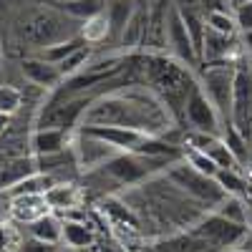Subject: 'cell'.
<instances>
[{
  "mask_svg": "<svg viewBox=\"0 0 252 252\" xmlns=\"http://www.w3.org/2000/svg\"><path fill=\"white\" fill-rule=\"evenodd\" d=\"M184 161L189 164V166H194L197 172H202V174H207V177H217V172H220V166L209 159L207 154H202V152H197V149H189L184 152Z\"/></svg>",
  "mask_w": 252,
  "mask_h": 252,
  "instance_id": "d6a6232c",
  "label": "cell"
},
{
  "mask_svg": "<svg viewBox=\"0 0 252 252\" xmlns=\"http://www.w3.org/2000/svg\"><path fill=\"white\" fill-rule=\"evenodd\" d=\"M204 28L212 31V33H220V35H229V38H235V33L240 31L235 15H229L227 10H220V8L209 10L204 15Z\"/></svg>",
  "mask_w": 252,
  "mask_h": 252,
  "instance_id": "4316f807",
  "label": "cell"
},
{
  "mask_svg": "<svg viewBox=\"0 0 252 252\" xmlns=\"http://www.w3.org/2000/svg\"><path fill=\"white\" fill-rule=\"evenodd\" d=\"M179 13L184 18V26H187L189 38H192V43H194V51H197V56L202 61V43H204V31H207L204 28V18L197 15L192 8H179Z\"/></svg>",
  "mask_w": 252,
  "mask_h": 252,
  "instance_id": "f1b7e54d",
  "label": "cell"
},
{
  "mask_svg": "<svg viewBox=\"0 0 252 252\" xmlns=\"http://www.w3.org/2000/svg\"><path fill=\"white\" fill-rule=\"evenodd\" d=\"M215 212L229 222H237V224H247V209L242 204L240 197H232V194H227L217 207H215Z\"/></svg>",
  "mask_w": 252,
  "mask_h": 252,
  "instance_id": "4dcf8cb0",
  "label": "cell"
},
{
  "mask_svg": "<svg viewBox=\"0 0 252 252\" xmlns=\"http://www.w3.org/2000/svg\"><path fill=\"white\" fill-rule=\"evenodd\" d=\"M242 3H247V0H232V5L237 8V5H242Z\"/></svg>",
  "mask_w": 252,
  "mask_h": 252,
  "instance_id": "60d3db41",
  "label": "cell"
},
{
  "mask_svg": "<svg viewBox=\"0 0 252 252\" xmlns=\"http://www.w3.org/2000/svg\"><path fill=\"white\" fill-rule=\"evenodd\" d=\"M98 252H121V247H119V245H106V242H103V245L98 247Z\"/></svg>",
  "mask_w": 252,
  "mask_h": 252,
  "instance_id": "8d00e7d4",
  "label": "cell"
},
{
  "mask_svg": "<svg viewBox=\"0 0 252 252\" xmlns=\"http://www.w3.org/2000/svg\"><path fill=\"white\" fill-rule=\"evenodd\" d=\"M166 43H169L177 61H182L184 66H197L199 56L194 51L192 38L187 33V26H184V18H182L179 8H172L166 13Z\"/></svg>",
  "mask_w": 252,
  "mask_h": 252,
  "instance_id": "30bf717a",
  "label": "cell"
},
{
  "mask_svg": "<svg viewBox=\"0 0 252 252\" xmlns=\"http://www.w3.org/2000/svg\"><path fill=\"white\" fill-rule=\"evenodd\" d=\"M10 199H13V217L23 220L26 224L48 212L43 194H26V197H10Z\"/></svg>",
  "mask_w": 252,
  "mask_h": 252,
  "instance_id": "ac0fdd59",
  "label": "cell"
},
{
  "mask_svg": "<svg viewBox=\"0 0 252 252\" xmlns=\"http://www.w3.org/2000/svg\"><path fill=\"white\" fill-rule=\"evenodd\" d=\"M106 18H109V31L111 35H121V31L126 28V23L131 20V15L136 13L134 8V0H109V5H106Z\"/></svg>",
  "mask_w": 252,
  "mask_h": 252,
  "instance_id": "44dd1931",
  "label": "cell"
},
{
  "mask_svg": "<svg viewBox=\"0 0 252 252\" xmlns=\"http://www.w3.org/2000/svg\"><path fill=\"white\" fill-rule=\"evenodd\" d=\"M184 119L189 121V126L194 131H204V134H220V126H222L220 111L207 98L199 83H194V89L189 91V96L184 101Z\"/></svg>",
  "mask_w": 252,
  "mask_h": 252,
  "instance_id": "9c48e42d",
  "label": "cell"
},
{
  "mask_svg": "<svg viewBox=\"0 0 252 252\" xmlns=\"http://www.w3.org/2000/svg\"><path fill=\"white\" fill-rule=\"evenodd\" d=\"M56 184V179L51 174H43V172H33L28 174L26 179H20L15 187L8 189L10 197H26V194H46L48 189Z\"/></svg>",
  "mask_w": 252,
  "mask_h": 252,
  "instance_id": "cb8c5ba5",
  "label": "cell"
},
{
  "mask_svg": "<svg viewBox=\"0 0 252 252\" xmlns=\"http://www.w3.org/2000/svg\"><path fill=\"white\" fill-rule=\"evenodd\" d=\"M81 46H89V43H86V40H83L81 35H73V38L61 40V43H53V46H48V48H40L35 56H40L43 61L53 63V66H58L63 58H68V56H71L73 51H78Z\"/></svg>",
  "mask_w": 252,
  "mask_h": 252,
  "instance_id": "484cf974",
  "label": "cell"
},
{
  "mask_svg": "<svg viewBox=\"0 0 252 252\" xmlns=\"http://www.w3.org/2000/svg\"><path fill=\"white\" fill-rule=\"evenodd\" d=\"M81 124H106V126H126L144 134L159 136L161 131L172 129L169 106L152 91H124L94 98L83 114Z\"/></svg>",
  "mask_w": 252,
  "mask_h": 252,
  "instance_id": "6da1fadb",
  "label": "cell"
},
{
  "mask_svg": "<svg viewBox=\"0 0 252 252\" xmlns=\"http://www.w3.org/2000/svg\"><path fill=\"white\" fill-rule=\"evenodd\" d=\"M8 124V116H3V114H0V131H3V126Z\"/></svg>",
  "mask_w": 252,
  "mask_h": 252,
  "instance_id": "74e56055",
  "label": "cell"
},
{
  "mask_svg": "<svg viewBox=\"0 0 252 252\" xmlns=\"http://www.w3.org/2000/svg\"><path fill=\"white\" fill-rule=\"evenodd\" d=\"M31 149L35 157L58 154L68 149V129H53V126H38L31 134Z\"/></svg>",
  "mask_w": 252,
  "mask_h": 252,
  "instance_id": "5bb4252c",
  "label": "cell"
},
{
  "mask_svg": "<svg viewBox=\"0 0 252 252\" xmlns=\"http://www.w3.org/2000/svg\"><path fill=\"white\" fill-rule=\"evenodd\" d=\"M20 35L40 51V48H48L53 43H61V40H68L76 33L71 26V18L63 15L58 8H38L23 20Z\"/></svg>",
  "mask_w": 252,
  "mask_h": 252,
  "instance_id": "277c9868",
  "label": "cell"
},
{
  "mask_svg": "<svg viewBox=\"0 0 252 252\" xmlns=\"http://www.w3.org/2000/svg\"><path fill=\"white\" fill-rule=\"evenodd\" d=\"M20 71H23L26 81H31L33 86H38V89H58L61 83H63V76H61L58 66L43 61L40 56L23 58V63H20Z\"/></svg>",
  "mask_w": 252,
  "mask_h": 252,
  "instance_id": "4fadbf2b",
  "label": "cell"
},
{
  "mask_svg": "<svg viewBox=\"0 0 252 252\" xmlns=\"http://www.w3.org/2000/svg\"><path fill=\"white\" fill-rule=\"evenodd\" d=\"M20 252H58V245L35 240V237H28V240L20 242Z\"/></svg>",
  "mask_w": 252,
  "mask_h": 252,
  "instance_id": "d590c367",
  "label": "cell"
},
{
  "mask_svg": "<svg viewBox=\"0 0 252 252\" xmlns=\"http://www.w3.org/2000/svg\"><path fill=\"white\" fill-rule=\"evenodd\" d=\"M232 53V38L229 35H220L212 31H204V43H202V58L207 63H217V61H227Z\"/></svg>",
  "mask_w": 252,
  "mask_h": 252,
  "instance_id": "ffe728a7",
  "label": "cell"
},
{
  "mask_svg": "<svg viewBox=\"0 0 252 252\" xmlns=\"http://www.w3.org/2000/svg\"><path fill=\"white\" fill-rule=\"evenodd\" d=\"M78 35L86 40V43H101V40H106V35H111L106 13H98L89 20H83V28H81Z\"/></svg>",
  "mask_w": 252,
  "mask_h": 252,
  "instance_id": "83f0119b",
  "label": "cell"
},
{
  "mask_svg": "<svg viewBox=\"0 0 252 252\" xmlns=\"http://www.w3.org/2000/svg\"><path fill=\"white\" fill-rule=\"evenodd\" d=\"M146 73H149L152 89L159 94V98L169 106L174 114L177 109L184 111V101L189 91L194 89V78L189 73V66H184L182 61L164 58V56H149L146 58Z\"/></svg>",
  "mask_w": 252,
  "mask_h": 252,
  "instance_id": "7a4b0ae2",
  "label": "cell"
},
{
  "mask_svg": "<svg viewBox=\"0 0 252 252\" xmlns=\"http://www.w3.org/2000/svg\"><path fill=\"white\" fill-rule=\"evenodd\" d=\"M235 20H237V28L242 33H250L252 31V0H247V3H242V5L235 8Z\"/></svg>",
  "mask_w": 252,
  "mask_h": 252,
  "instance_id": "e575fe53",
  "label": "cell"
},
{
  "mask_svg": "<svg viewBox=\"0 0 252 252\" xmlns=\"http://www.w3.org/2000/svg\"><path fill=\"white\" fill-rule=\"evenodd\" d=\"M61 242H66V247L73 250H86L96 242V229L86 222V220H78V217H66L63 220V237Z\"/></svg>",
  "mask_w": 252,
  "mask_h": 252,
  "instance_id": "9a60e30c",
  "label": "cell"
},
{
  "mask_svg": "<svg viewBox=\"0 0 252 252\" xmlns=\"http://www.w3.org/2000/svg\"><path fill=\"white\" fill-rule=\"evenodd\" d=\"M20 103H23V94H20L15 86L3 83V86H0V114L10 119L20 109Z\"/></svg>",
  "mask_w": 252,
  "mask_h": 252,
  "instance_id": "836d02e7",
  "label": "cell"
},
{
  "mask_svg": "<svg viewBox=\"0 0 252 252\" xmlns=\"http://www.w3.org/2000/svg\"><path fill=\"white\" fill-rule=\"evenodd\" d=\"M166 179H169L177 189H182L187 197H192V199L212 207V209L227 197L224 189L217 184L215 177H207V174L197 172L194 166H189L184 159L172 164L169 169H166Z\"/></svg>",
  "mask_w": 252,
  "mask_h": 252,
  "instance_id": "8992f818",
  "label": "cell"
},
{
  "mask_svg": "<svg viewBox=\"0 0 252 252\" xmlns=\"http://www.w3.org/2000/svg\"><path fill=\"white\" fill-rule=\"evenodd\" d=\"M172 159H159V157H141V154H129V152H119L114 154L111 159H106L98 172L103 177H109L114 184L119 187H134V184H141L146 182L152 174L161 172V169H169Z\"/></svg>",
  "mask_w": 252,
  "mask_h": 252,
  "instance_id": "3957f363",
  "label": "cell"
},
{
  "mask_svg": "<svg viewBox=\"0 0 252 252\" xmlns=\"http://www.w3.org/2000/svg\"><path fill=\"white\" fill-rule=\"evenodd\" d=\"M114 154H119L114 146L103 144L94 136H86V134H78V139L73 141V157H76V164L81 169H98Z\"/></svg>",
  "mask_w": 252,
  "mask_h": 252,
  "instance_id": "7c38bea8",
  "label": "cell"
},
{
  "mask_svg": "<svg viewBox=\"0 0 252 252\" xmlns=\"http://www.w3.org/2000/svg\"><path fill=\"white\" fill-rule=\"evenodd\" d=\"M192 149L207 154L212 159L220 169H232V172H240V159L235 157V152L227 146V141L220 136V134H204V131H194L192 134Z\"/></svg>",
  "mask_w": 252,
  "mask_h": 252,
  "instance_id": "8fae6325",
  "label": "cell"
},
{
  "mask_svg": "<svg viewBox=\"0 0 252 252\" xmlns=\"http://www.w3.org/2000/svg\"><path fill=\"white\" fill-rule=\"evenodd\" d=\"M0 71H3V40H0Z\"/></svg>",
  "mask_w": 252,
  "mask_h": 252,
  "instance_id": "f35d334b",
  "label": "cell"
},
{
  "mask_svg": "<svg viewBox=\"0 0 252 252\" xmlns=\"http://www.w3.org/2000/svg\"><path fill=\"white\" fill-rule=\"evenodd\" d=\"M215 179H217V184L224 189V194L242 197V194L247 192V184H245V179L240 177V172H232V169H220Z\"/></svg>",
  "mask_w": 252,
  "mask_h": 252,
  "instance_id": "1f68e13d",
  "label": "cell"
},
{
  "mask_svg": "<svg viewBox=\"0 0 252 252\" xmlns=\"http://www.w3.org/2000/svg\"><path fill=\"white\" fill-rule=\"evenodd\" d=\"M33 172L35 164L31 159H10L8 164L0 166V192H8L10 187H15L20 179H26Z\"/></svg>",
  "mask_w": 252,
  "mask_h": 252,
  "instance_id": "603a6c76",
  "label": "cell"
},
{
  "mask_svg": "<svg viewBox=\"0 0 252 252\" xmlns=\"http://www.w3.org/2000/svg\"><path fill=\"white\" fill-rule=\"evenodd\" d=\"M146 26H149V13L141 8V10H136V13L131 15V20H129V23H126V28L121 31L119 43H121L126 51L139 48V46L144 43V38H146Z\"/></svg>",
  "mask_w": 252,
  "mask_h": 252,
  "instance_id": "e0dca14e",
  "label": "cell"
},
{
  "mask_svg": "<svg viewBox=\"0 0 252 252\" xmlns=\"http://www.w3.org/2000/svg\"><path fill=\"white\" fill-rule=\"evenodd\" d=\"M53 8H58L71 20H89V18L103 13V0H61Z\"/></svg>",
  "mask_w": 252,
  "mask_h": 252,
  "instance_id": "7402d4cb",
  "label": "cell"
},
{
  "mask_svg": "<svg viewBox=\"0 0 252 252\" xmlns=\"http://www.w3.org/2000/svg\"><path fill=\"white\" fill-rule=\"evenodd\" d=\"M28 232H31V237H35V240L58 245L61 237H63V222H61L58 217H53L51 212H46V215H40L38 220L28 222Z\"/></svg>",
  "mask_w": 252,
  "mask_h": 252,
  "instance_id": "d6986e66",
  "label": "cell"
},
{
  "mask_svg": "<svg viewBox=\"0 0 252 252\" xmlns=\"http://www.w3.org/2000/svg\"><path fill=\"white\" fill-rule=\"evenodd\" d=\"M43 197H46L48 209H53V212H63V215H71L73 209L81 204V192H78V187H73V184H53Z\"/></svg>",
  "mask_w": 252,
  "mask_h": 252,
  "instance_id": "2e32d148",
  "label": "cell"
},
{
  "mask_svg": "<svg viewBox=\"0 0 252 252\" xmlns=\"http://www.w3.org/2000/svg\"><path fill=\"white\" fill-rule=\"evenodd\" d=\"M157 252H215V250L207 242H202L199 237H194L192 232H187V235H177V237L159 242Z\"/></svg>",
  "mask_w": 252,
  "mask_h": 252,
  "instance_id": "d4e9b609",
  "label": "cell"
},
{
  "mask_svg": "<svg viewBox=\"0 0 252 252\" xmlns=\"http://www.w3.org/2000/svg\"><path fill=\"white\" fill-rule=\"evenodd\" d=\"M194 237H199L202 242H207L215 252H227L237 247L245 235H247V224H237V222H229L224 217H220L215 209L209 215H204L202 220H197L189 229Z\"/></svg>",
  "mask_w": 252,
  "mask_h": 252,
  "instance_id": "52a82bcc",
  "label": "cell"
},
{
  "mask_svg": "<svg viewBox=\"0 0 252 252\" xmlns=\"http://www.w3.org/2000/svg\"><path fill=\"white\" fill-rule=\"evenodd\" d=\"M89 58H91V48H89V46H81V48L73 51L68 58H63V61L58 63V71H61L63 81L71 78V76H76V73H81L83 68L89 66Z\"/></svg>",
  "mask_w": 252,
  "mask_h": 252,
  "instance_id": "f546056e",
  "label": "cell"
},
{
  "mask_svg": "<svg viewBox=\"0 0 252 252\" xmlns=\"http://www.w3.org/2000/svg\"><path fill=\"white\" fill-rule=\"evenodd\" d=\"M232 76H235V66H229L227 61H217V63H204L202 68V78L197 81L202 91L207 94V98L215 103V109L222 116V126L229 124V103H232Z\"/></svg>",
  "mask_w": 252,
  "mask_h": 252,
  "instance_id": "ba28073f",
  "label": "cell"
},
{
  "mask_svg": "<svg viewBox=\"0 0 252 252\" xmlns=\"http://www.w3.org/2000/svg\"><path fill=\"white\" fill-rule=\"evenodd\" d=\"M227 252H247V250H235V247H232V250H227Z\"/></svg>",
  "mask_w": 252,
  "mask_h": 252,
  "instance_id": "b9f144b4",
  "label": "cell"
},
{
  "mask_svg": "<svg viewBox=\"0 0 252 252\" xmlns=\"http://www.w3.org/2000/svg\"><path fill=\"white\" fill-rule=\"evenodd\" d=\"M58 252H78V250H73V247H58Z\"/></svg>",
  "mask_w": 252,
  "mask_h": 252,
  "instance_id": "ab89813d",
  "label": "cell"
},
{
  "mask_svg": "<svg viewBox=\"0 0 252 252\" xmlns=\"http://www.w3.org/2000/svg\"><path fill=\"white\" fill-rule=\"evenodd\" d=\"M229 126H232L245 141H252V61H237L235 63Z\"/></svg>",
  "mask_w": 252,
  "mask_h": 252,
  "instance_id": "5b68a950",
  "label": "cell"
}]
</instances>
